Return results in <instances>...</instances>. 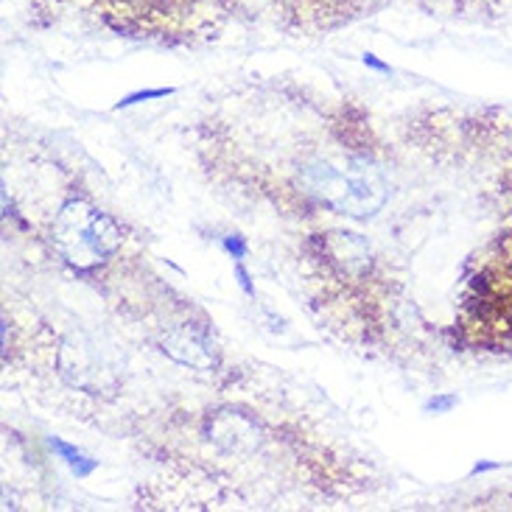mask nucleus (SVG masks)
I'll use <instances>...</instances> for the list:
<instances>
[{"mask_svg": "<svg viewBox=\"0 0 512 512\" xmlns=\"http://www.w3.org/2000/svg\"><path fill=\"white\" fill-rule=\"evenodd\" d=\"M325 252L347 275H361L370 266V247L356 233H328Z\"/></svg>", "mask_w": 512, "mask_h": 512, "instance_id": "obj_4", "label": "nucleus"}, {"mask_svg": "<svg viewBox=\"0 0 512 512\" xmlns=\"http://www.w3.org/2000/svg\"><path fill=\"white\" fill-rule=\"evenodd\" d=\"M163 353H168L177 364L194 367V370H213L216 367V347L208 339V333L194 325H177L163 336Z\"/></svg>", "mask_w": 512, "mask_h": 512, "instance_id": "obj_3", "label": "nucleus"}, {"mask_svg": "<svg viewBox=\"0 0 512 512\" xmlns=\"http://www.w3.org/2000/svg\"><path fill=\"white\" fill-rule=\"evenodd\" d=\"M236 275H238V283H241V289L247 291V294H255V289H252L250 275H247V269H244L241 263H236Z\"/></svg>", "mask_w": 512, "mask_h": 512, "instance_id": "obj_9", "label": "nucleus"}, {"mask_svg": "<svg viewBox=\"0 0 512 512\" xmlns=\"http://www.w3.org/2000/svg\"><path fill=\"white\" fill-rule=\"evenodd\" d=\"M174 90H168V87H163V90H146V93H135V96L124 98L121 104H115V110H121V107H132V104H138V101H149V98H166L171 96Z\"/></svg>", "mask_w": 512, "mask_h": 512, "instance_id": "obj_7", "label": "nucleus"}, {"mask_svg": "<svg viewBox=\"0 0 512 512\" xmlns=\"http://www.w3.org/2000/svg\"><path fill=\"white\" fill-rule=\"evenodd\" d=\"M121 227L112 222L104 210L84 202L70 199L68 205L56 213L54 244L59 255L76 269H96L110 255L121 250Z\"/></svg>", "mask_w": 512, "mask_h": 512, "instance_id": "obj_2", "label": "nucleus"}, {"mask_svg": "<svg viewBox=\"0 0 512 512\" xmlns=\"http://www.w3.org/2000/svg\"><path fill=\"white\" fill-rule=\"evenodd\" d=\"M224 247L230 250V255H233L236 261H241V258L247 255V241L241 236H227L224 238Z\"/></svg>", "mask_w": 512, "mask_h": 512, "instance_id": "obj_8", "label": "nucleus"}, {"mask_svg": "<svg viewBox=\"0 0 512 512\" xmlns=\"http://www.w3.org/2000/svg\"><path fill=\"white\" fill-rule=\"evenodd\" d=\"M48 445L54 448L56 454L62 457V462H65V465H68L70 471L76 473V476H90V473L98 468L96 459L84 457L79 448H73V445L65 443V440H59V437H51V440H48Z\"/></svg>", "mask_w": 512, "mask_h": 512, "instance_id": "obj_6", "label": "nucleus"}, {"mask_svg": "<svg viewBox=\"0 0 512 512\" xmlns=\"http://www.w3.org/2000/svg\"><path fill=\"white\" fill-rule=\"evenodd\" d=\"M210 434L227 451H247V448L258 445V429H255V423L247 420V417L233 415V412H224V415L216 417L213 426H210Z\"/></svg>", "mask_w": 512, "mask_h": 512, "instance_id": "obj_5", "label": "nucleus"}, {"mask_svg": "<svg viewBox=\"0 0 512 512\" xmlns=\"http://www.w3.org/2000/svg\"><path fill=\"white\" fill-rule=\"evenodd\" d=\"M303 185L325 208L350 219H370L387 202V182L367 160H314L303 168Z\"/></svg>", "mask_w": 512, "mask_h": 512, "instance_id": "obj_1", "label": "nucleus"}]
</instances>
